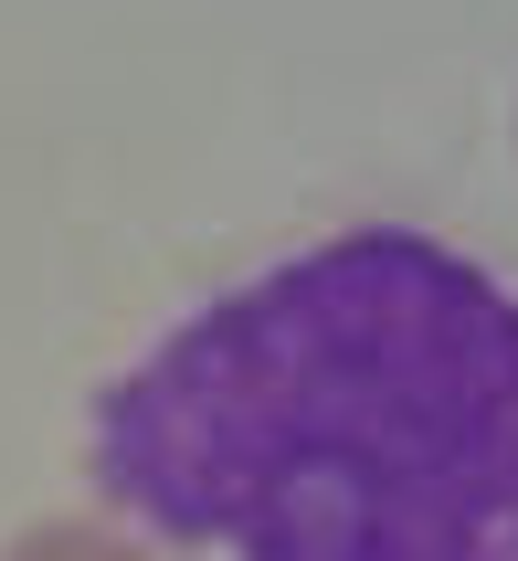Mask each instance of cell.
<instances>
[{"label": "cell", "mask_w": 518, "mask_h": 561, "mask_svg": "<svg viewBox=\"0 0 518 561\" xmlns=\"http://www.w3.org/2000/svg\"><path fill=\"white\" fill-rule=\"evenodd\" d=\"M95 488L233 561H518V286L360 222L95 392Z\"/></svg>", "instance_id": "6da1fadb"}, {"label": "cell", "mask_w": 518, "mask_h": 561, "mask_svg": "<svg viewBox=\"0 0 518 561\" xmlns=\"http://www.w3.org/2000/svg\"><path fill=\"white\" fill-rule=\"evenodd\" d=\"M0 561H149V551L117 540V530H85V519H43V530H22Z\"/></svg>", "instance_id": "7a4b0ae2"}]
</instances>
